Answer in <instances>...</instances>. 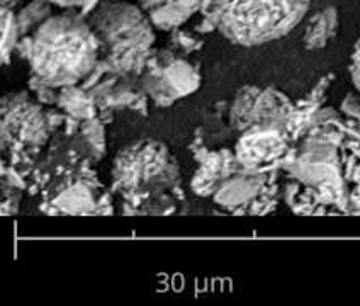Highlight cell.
<instances>
[{
    "instance_id": "5",
    "label": "cell",
    "mask_w": 360,
    "mask_h": 306,
    "mask_svg": "<svg viewBox=\"0 0 360 306\" xmlns=\"http://www.w3.org/2000/svg\"><path fill=\"white\" fill-rule=\"evenodd\" d=\"M53 133L48 114L27 92H11L0 102V145L4 157L43 148Z\"/></svg>"
},
{
    "instance_id": "26",
    "label": "cell",
    "mask_w": 360,
    "mask_h": 306,
    "mask_svg": "<svg viewBox=\"0 0 360 306\" xmlns=\"http://www.w3.org/2000/svg\"><path fill=\"white\" fill-rule=\"evenodd\" d=\"M194 31H198L199 34H202V32H204V34H207V32L216 31V26L212 24V20H210V19L204 18V15H202V20H200L198 26L194 27Z\"/></svg>"
},
{
    "instance_id": "17",
    "label": "cell",
    "mask_w": 360,
    "mask_h": 306,
    "mask_svg": "<svg viewBox=\"0 0 360 306\" xmlns=\"http://www.w3.org/2000/svg\"><path fill=\"white\" fill-rule=\"evenodd\" d=\"M104 121L99 117H90V120L80 121V133L82 136L87 140V143L92 148L94 162H99L105 155V129Z\"/></svg>"
},
{
    "instance_id": "16",
    "label": "cell",
    "mask_w": 360,
    "mask_h": 306,
    "mask_svg": "<svg viewBox=\"0 0 360 306\" xmlns=\"http://www.w3.org/2000/svg\"><path fill=\"white\" fill-rule=\"evenodd\" d=\"M0 23H2V61L7 65L20 39L18 14H14V11L11 9H2Z\"/></svg>"
},
{
    "instance_id": "6",
    "label": "cell",
    "mask_w": 360,
    "mask_h": 306,
    "mask_svg": "<svg viewBox=\"0 0 360 306\" xmlns=\"http://www.w3.org/2000/svg\"><path fill=\"white\" fill-rule=\"evenodd\" d=\"M292 111L294 104L289 97L276 89L245 85L235 94L228 116L233 132L243 133L252 126H267L285 133V122Z\"/></svg>"
},
{
    "instance_id": "24",
    "label": "cell",
    "mask_w": 360,
    "mask_h": 306,
    "mask_svg": "<svg viewBox=\"0 0 360 306\" xmlns=\"http://www.w3.org/2000/svg\"><path fill=\"white\" fill-rule=\"evenodd\" d=\"M342 109L343 113H347L349 116H354L357 117V120H360V97L354 96V94H349L345 102H343Z\"/></svg>"
},
{
    "instance_id": "25",
    "label": "cell",
    "mask_w": 360,
    "mask_h": 306,
    "mask_svg": "<svg viewBox=\"0 0 360 306\" xmlns=\"http://www.w3.org/2000/svg\"><path fill=\"white\" fill-rule=\"evenodd\" d=\"M177 0H140V7L148 14V12H153L157 9H162V7L172 6Z\"/></svg>"
},
{
    "instance_id": "2",
    "label": "cell",
    "mask_w": 360,
    "mask_h": 306,
    "mask_svg": "<svg viewBox=\"0 0 360 306\" xmlns=\"http://www.w3.org/2000/svg\"><path fill=\"white\" fill-rule=\"evenodd\" d=\"M32 73L53 87L79 85L99 61V41L89 20L68 9L51 15L32 32Z\"/></svg>"
},
{
    "instance_id": "10",
    "label": "cell",
    "mask_w": 360,
    "mask_h": 306,
    "mask_svg": "<svg viewBox=\"0 0 360 306\" xmlns=\"http://www.w3.org/2000/svg\"><path fill=\"white\" fill-rule=\"evenodd\" d=\"M189 148L199 163L198 172L192 177L191 187L200 198H210L216 193V189L224 179L243 170L238 158L235 153H231V150L223 148L218 152L207 150L204 141L199 138V132L195 133L194 141L191 143Z\"/></svg>"
},
{
    "instance_id": "27",
    "label": "cell",
    "mask_w": 360,
    "mask_h": 306,
    "mask_svg": "<svg viewBox=\"0 0 360 306\" xmlns=\"http://www.w3.org/2000/svg\"><path fill=\"white\" fill-rule=\"evenodd\" d=\"M0 4H2V9L15 11L22 4V0H0Z\"/></svg>"
},
{
    "instance_id": "14",
    "label": "cell",
    "mask_w": 360,
    "mask_h": 306,
    "mask_svg": "<svg viewBox=\"0 0 360 306\" xmlns=\"http://www.w3.org/2000/svg\"><path fill=\"white\" fill-rule=\"evenodd\" d=\"M200 11V0H177L172 6L162 7L153 12H148V18L155 27L162 31H172L175 27H182L192 15Z\"/></svg>"
},
{
    "instance_id": "9",
    "label": "cell",
    "mask_w": 360,
    "mask_h": 306,
    "mask_svg": "<svg viewBox=\"0 0 360 306\" xmlns=\"http://www.w3.org/2000/svg\"><path fill=\"white\" fill-rule=\"evenodd\" d=\"M289 138L279 128L252 126L240 133L235 155L245 170L264 172L285 160L289 152Z\"/></svg>"
},
{
    "instance_id": "23",
    "label": "cell",
    "mask_w": 360,
    "mask_h": 306,
    "mask_svg": "<svg viewBox=\"0 0 360 306\" xmlns=\"http://www.w3.org/2000/svg\"><path fill=\"white\" fill-rule=\"evenodd\" d=\"M350 75H352V80H354V85L357 87V92L360 94V39L357 46H355L354 53H352Z\"/></svg>"
},
{
    "instance_id": "13",
    "label": "cell",
    "mask_w": 360,
    "mask_h": 306,
    "mask_svg": "<svg viewBox=\"0 0 360 306\" xmlns=\"http://www.w3.org/2000/svg\"><path fill=\"white\" fill-rule=\"evenodd\" d=\"M56 108L79 121L90 120V117H96L99 114V108H97L94 97L82 85L61 87Z\"/></svg>"
},
{
    "instance_id": "3",
    "label": "cell",
    "mask_w": 360,
    "mask_h": 306,
    "mask_svg": "<svg viewBox=\"0 0 360 306\" xmlns=\"http://www.w3.org/2000/svg\"><path fill=\"white\" fill-rule=\"evenodd\" d=\"M311 0H200V14L240 46L284 38L301 23Z\"/></svg>"
},
{
    "instance_id": "18",
    "label": "cell",
    "mask_w": 360,
    "mask_h": 306,
    "mask_svg": "<svg viewBox=\"0 0 360 306\" xmlns=\"http://www.w3.org/2000/svg\"><path fill=\"white\" fill-rule=\"evenodd\" d=\"M202 44L204 43L202 39L199 38L198 31L182 30V27H175V30H172L169 41H167V46L177 53L179 56L191 55V53L200 50Z\"/></svg>"
},
{
    "instance_id": "21",
    "label": "cell",
    "mask_w": 360,
    "mask_h": 306,
    "mask_svg": "<svg viewBox=\"0 0 360 306\" xmlns=\"http://www.w3.org/2000/svg\"><path fill=\"white\" fill-rule=\"evenodd\" d=\"M2 196H4V203H2V213L4 215H11V213H18V206L20 201V189L19 187L9 186V184H2Z\"/></svg>"
},
{
    "instance_id": "12",
    "label": "cell",
    "mask_w": 360,
    "mask_h": 306,
    "mask_svg": "<svg viewBox=\"0 0 360 306\" xmlns=\"http://www.w3.org/2000/svg\"><path fill=\"white\" fill-rule=\"evenodd\" d=\"M338 31V11L326 7L313 14L306 24L302 44L306 50H321Z\"/></svg>"
},
{
    "instance_id": "4",
    "label": "cell",
    "mask_w": 360,
    "mask_h": 306,
    "mask_svg": "<svg viewBox=\"0 0 360 306\" xmlns=\"http://www.w3.org/2000/svg\"><path fill=\"white\" fill-rule=\"evenodd\" d=\"M87 20L99 41V60L120 75H141L153 51L155 31L140 6L122 0H101Z\"/></svg>"
},
{
    "instance_id": "22",
    "label": "cell",
    "mask_w": 360,
    "mask_h": 306,
    "mask_svg": "<svg viewBox=\"0 0 360 306\" xmlns=\"http://www.w3.org/2000/svg\"><path fill=\"white\" fill-rule=\"evenodd\" d=\"M48 2H51L53 6L63 7V9H75L87 18L90 12L96 9V6L101 0H48Z\"/></svg>"
},
{
    "instance_id": "20",
    "label": "cell",
    "mask_w": 360,
    "mask_h": 306,
    "mask_svg": "<svg viewBox=\"0 0 360 306\" xmlns=\"http://www.w3.org/2000/svg\"><path fill=\"white\" fill-rule=\"evenodd\" d=\"M31 92L34 94L36 99H38L41 104H48V106H56L58 104V97H60V89L53 87V85L46 84L44 80H41L36 73H31L30 82Z\"/></svg>"
},
{
    "instance_id": "19",
    "label": "cell",
    "mask_w": 360,
    "mask_h": 306,
    "mask_svg": "<svg viewBox=\"0 0 360 306\" xmlns=\"http://www.w3.org/2000/svg\"><path fill=\"white\" fill-rule=\"evenodd\" d=\"M276 194H277V187L270 186V182H265L264 189L260 191V194L257 196L253 201L245 208L243 213L248 215H265L269 211H272L276 208Z\"/></svg>"
},
{
    "instance_id": "7",
    "label": "cell",
    "mask_w": 360,
    "mask_h": 306,
    "mask_svg": "<svg viewBox=\"0 0 360 306\" xmlns=\"http://www.w3.org/2000/svg\"><path fill=\"white\" fill-rule=\"evenodd\" d=\"M92 160L85 162L77 172L65 174L41 191V210L50 215H96L104 187L92 170Z\"/></svg>"
},
{
    "instance_id": "15",
    "label": "cell",
    "mask_w": 360,
    "mask_h": 306,
    "mask_svg": "<svg viewBox=\"0 0 360 306\" xmlns=\"http://www.w3.org/2000/svg\"><path fill=\"white\" fill-rule=\"evenodd\" d=\"M53 4L48 0H31L27 6H24L18 14V24L22 36H30L34 32L41 24L53 15Z\"/></svg>"
},
{
    "instance_id": "8",
    "label": "cell",
    "mask_w": 360,
    "mask_h": 306,
    "mask_svg": "<svg viewBox=\"0 0 360 306\" xmlns=\"http://www.w3.org/2000/svg\"><path fill=\"white\" fill-rule=\"evenodd\" d=\"M140 85L155 106L169 108L174 102L198 91L200 85L199 67L179 56L167 67L146 68L140 75Z\"/></svg>"
},
{
    "instance_id": "11",
    "label": "cell",
    "mask_w": 360,
    "mask_h": 306,
    "mask_svg": "<svg viewBox=\"0 0 360 306\" xmlns=\"http://www.w3.org/2000/svg\"><path fill=\"white\" fill-rule=\"evenodd\" d=\"M267 182L265 172H252V170H240L231 177L224 179L219 184L216 193L212 194L216 204L235 213H243L245 208L250 204Z\"/></svg>"
},
{
    "instance_id": "1",
    "label": "cell",
    "mask_w": 360,
    "mask_h": 306,
    "mask_svg": "<svg viewBox=\"0 0 360 306\" xmlns=\"http://www.w3.org/2000/svg\"><path fill=\"white\" fill-rule=\"evenodd\" d=\"M110 179L126 215H169L177 208L172 194L180 187L179 163L160 141L143 138L121 148Z\"/></svg>"
}]
</instances>
